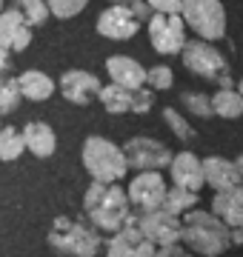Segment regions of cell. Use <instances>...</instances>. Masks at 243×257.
<instances>
[{
  "label": "cell",
  "mask_w": 243,
  "mask_h": 257,
  "mask_svg": "<svg viewBox=\"0 0 243 257\" xmlns=\"http://www.w3.org/2000/svg\"><path fill=\"white\" fill-rule=\"evenodd\" d=\"M152 257H195L189 248H183L180 243H172V246H158Z\"/></svg>",
  "instance_id": "obj_33"
},
{
  "label": "cell",
  "mask_w": 243,
  "mask_h": 257,
  "mask_svg": "<svg viewBox=\"0 0 243 257\" xmlns=\"http://www.w3.org/2000/svg\"><path fill=\"white\" fill-rule=\"evenodd\" d=\"M46 240L52 251L66 257H97V251L103 246L100 231L94 229L92 223L72 220V217H55Z\"/></svg>",
  "instance_id": "obj_3"
},
{
  "label": "cell",
  "mask_w": 243,
  "mask_h": 257,
  "mask_svg": "<svg viewBox=\"0 0 243 257\" xmlns=\"http://www.w3.org/2000/svg\"><path fill=\"white\" fill-rule=\"evenodd\" d=\"M180 240L197 257H220L232 246V229L220 217L203 209H189L180 214Z\"/></svg>",
  "instance_id": "obj_2"
},
{
  "label": "cell",
  "mask_w": 243,
  "mask_h": 257,
  "mask_svg": "<svg viewBox=\"0 0 243 257\" xmlns=\"http://www.w3.org/2000/svg\"><path fill=\"white\" fill-rule=\"evenodd\" d=\"M163 120H166V126L172 128V135H175L178 140H195V138H197L195 126H192V123H189V120L183 117L178 109L166 106V109H163Z\"/></svg>",
  "instance_id": "obj_27"
},
{
  "label": "cell",
  "mask_w": 243,
  "mask_h": 257,
  "mask_svg": "<svg viewBox=\"0 0 243 257\" xmlns=\"http://www.w3.org/2000/svg\"><path fill=\"white\" fill-rule=\"evenodd\" d=\"M80 157H83V169L92 175V180H100V183H120L129 172L123 149L114 146L112 140L97 138V135L86 138Z\"/></svg>",
  "instance_id": "obj_4"
},
{
  "label": "cell",
  "mask_w": 243,
  "mask_h": 257,
  "mask_svg": "<svg viewBox=\"0 0 243 257\" xmlns=\"http://www.w3.org/2000/svg\"><path fill=\"white\" fill-rule=\"evenodd\" d=\"M0 12H3V0H0Z\"/></svg>",
  "instance_id": "obj_40"
},
{
  "label": "cell",
  "mask_w": 243,
  "mask_h": 257,
  "mask_svg": "<svg viewBox=\"0 0 243 257\" xmlns=\"http://www.w3.org/2000/svg\"><path fill=\"white\" fill-rule=\"evenodd\" d=\"M20 138H23L26 152H32L35 157H52V155H55V149H57L55 128L49 126V123H40V120L26 123L23 132H20Z\"/></svg>",
  "instance_id": "obj_19"
},
{
  "label": "cell",
  "mask_w": 243,
  "mask_h": 257,
  "mask_svg": "<svg viewBox=\"0 0 243 257\" xmlns=\"http://www.w3.org/2000/svg\"><path fill=\"white\" fill-rule=\"evenodd\" d=\"M209 100H212L215 117H223V120L243 117V94L240 92H234V89H220V92H215Z\"/></svg>",
  "instance_id": "obj_21"
},
{
  "label": "cell",
  "mask_w": 243,
  "mask_h": 257,
  "mask_svg": "<svg viewBox=\"0 0 243 257\" xmlns=\"http://www.w3.org/2000/svg\"><path fill=\"white\" fill-rule=\"evenodd\" d=\"M120 149L126 157V166L135 172H160L172 163V152L155 138H132Z\"/></svg>",
  "instance_id": "obj_9"
},
{
  "label": "cell",
  "mask_w": 243,
  "mask_h": 257,
  "mask_svg": "<svg viewBox=\"0 0 243 257\" xmlns=\"http://www.w3.org/2000/svg\"><path fill=\"white\" fill-rule=\"evenodd\" d=\"M97 100L103 103V109L109 111V114H126V111H132V89H123L117 83H109V86H100Z\"/></svg>",
  "instance_id": "obj_22"
},
{
  "label": "cell",
  "mask_w": 243,
  "mask_h": 257,
  "mask_svg": "<svg viewBox=\"0 0 243 257\" xmlns=\"http://www.w3.org/2000/svg\"><path fill=\"white\" fill-rule=\"evenodd\" d=\"M232 243H243V226L232 229Z\"/></svg>",
  "instance_id": "obj_37"
},
{
  "label": "cell",
  "mask_w": 243,
  "mask_h": 257,
  "mask_svg": "<svg viewBox=\"0 0 243 257\" xmlns=\"http://www.w3.org/2000/svg\"><path fill=\"white\" fill-rule=\"evenodd\" d=\"M32 43V29L23 23L15 9L0 12V46L12 49V52H23Z\"/></svg>",
  "instance_id": "obj_17"
},
{
  "label": "cell",
  "mask_w": 243,
  "mask_h": 257,
  "mask_svg": "<svg viewBox=\"0 0 243 257\" xmlns=\"http://www.w3.org/2000/svg\"><path fill=\"white\" fill-rule=\"evenodd\" d=\"M129 9H132V15H135V18H138V20H141V23H143V20H149L152 18V15H149V6H146V0H132V3H129Z\"/></svg>",
  "instance_id": "obj_34"
},
{
  "label": "cell",
  "mask_w": 243,
  "mask_h": 257,
  "mask_svg": "<svg viewBox=\"0 0 243 257\" xmlns=\"http://www.w3.org/2000/svg\"><path fill=\"white\" fill-rule=\"evenodd\" d=\"M166 180L160 172H138L132 177L129 189H126V197L132 203V211L135 214H146V211H155L163 206V197H166Z\"/></svg>",
  "instance_id": "obj_8"
},
{
  "label": "cell",
  "mask_w": 243,
  "mask_h": 257,
  "mask_svg": "<svg viewBox=\"0 0 243 257\" xmlns=\"http://www.w3.org/2000/svg\"><path fill=\"white\" fill-rule=\"evenodd\" d=\"M237 92H240V94H243V80H240V83H237Z\"/></svg>",
  "instance_id": "obj_38"
},
{
  "label": "cell",
  "mask_w": 243,
  "mask_h": 257,
  "mask_svg": "<svg viewBox=\"0 0 243 257\" xmlns=\"http://www.w3.org/2000/svg\"><path fill=\"white\" fill-rule=\"evenodd\" d=\"M46 6H49V15H55L60 20H69L75 15H80L89 6V0H46Z\"/></svg>",
  "instance_id": "obj_29"
},
{
  "label": "cell",
  "mask_w": 243,
  "mask_h": 257,
  "mask_svg": "<svg viewBox=\"0 0 243 257\" xmlns=\"http://www.w3.org/2000/svg\"><path fill=\"white\" fill-rule=\"evenodd\" d=\"M180 3L183 0H146V6L160 15H180Z\"/></svg>",
  "instance_id": "obj_32"
},
{
  "label": "cell",
  "mask_w": 243,
  "mask_h": 257,
  "mask_svg": "<svg viewBox=\"0 0 243 257\" xmlns=\"http://www.w3.org/2000/svg\"><path fill=\"white\" fill-rule=\"evenodd\" d=\"M135 223L138 229L143 231V237L149 240L152 246H172V243H180V217L172 214L166 209H155L146 211V214H135Z\"/></svg>",
  "instance_id": "obj_10"
},
{
  "label": "cell",
  "mask_w": 243,
  "mask_h": 257,
  "mask_svg": "<svg viewBox=\"0 0 243 257\" xmlns=\"http://www.w3.org/2000/svg\"><path fill=\"white\" fill-rule=\"evenodd\" d=\"M234 163V172H237V180H240V186H243V155L237 157V160H232Z\"/></svg>",
  "instance_id": "obj_36"
},
{
  "label": "cell",
  "mask_w": 243,
  "mask_h": 257,
  "mask_svg": "<svg viewBox=\"0 0 243 257\" xmlns=\"http://www.w3.org/2000/svg\"><path fill=\"white\" fill-rule=\"evenodd\" d=\"M197 206V192H189V189H180V186H172L166 189V197H163V206L160 209L172 211V214H186L189 209Z\"/></svg>",
  "instance_id": "obj_23"
},
{
  "label": "cell",
  "mask_w": 243,
  "mask_h": 257,
  "mask_svg": "<svg viewBox=\"0 0 243 257\" xmlns=\"http://www.w3.org/2000/svg\"><path fill=\"white\" fill-rule=\"evenodd\" d=\"M15 12L23 18V23H26L29 29H32V26H40V23H46V18H49L46 0H18Z\"/></svg>",
  "instance_id": "obj_25"
},
{
  "label": "cell",
  "mask_w": 243,
  "mask_h": 257,
  "mask_svg": "<svg viewBox=\"0 0 243 257\" xmlns=\"http://www.w3.org/2000/svg\"><path fill=\"white\" fill-rule=\"evenodd\" d=\"M97 92H100V80L89 72L72 69V72H66L60 77V94L75 106H89L97 97Z\"/></svg>",
  "instance_id": "obj_13"
},
{
  "label": "cell",
  "mask_w": 243,
  "mask_h": 257,
  "mask_svg": "<svg viewBox=\"0 0 243 257\" xmlns=\"http://www.w3.org/2000/svg\"><path fill=\"white\" fill-rule=\"evenodd\" d=\"M106 72H109L112 83H117L123 89H141V86H146V69L135 57L112 55L106 60Z\"/></svg>",
  "instance_id": "obj_15"
},
{
  "label": "cell",
  "mask_w": 243,
  "mask_h": 257,
  "mask_svg": "<svg viewBox=\"0 0 243 257\" xmlns=\"http://www.w3.org/2000/svg\"><path fill=\"white\" fill-rule=\"evenodd\" d=\"M169 172H172V183L180 186V189H189V192H200L203 189V166H200V157L195 152H180V155H172V163H169Z\"/></svg>",
  "instance_id": "obj_14"
},
{
  "label": "cell",
  "mask_w": 243,
  "mask_h": 257,
  "mask_svg": "<svg viewBox=\"0 0 243 257\" xmlns=\"http://www.w3.org/2000/svg\"><path fill=\"white\" fill-rule=\"evenodd\" d=\"M83 211L94 229L106 231V234H114L126 223L135 220V211H132V203L126 197V189H120L117 183L94 180L83 194Z\"/></svg>",
  "instance_id": "obj_1"
},
{
  "label": "cell",
  "mask_w": 243,
  "mask_h": 257,
  "mask_svg": "<svg viewBox=\"0 0 243 257\" xmlns=\"http://www.w3.org/2000/svg\"><path fill=\"white\" fill-rule=\"evenodd\" d=\"M138 29H141V20L132 15L129 3H112L97 18V35L109 37V40H129L138 35Z\"/></svg>",
  "instance_id": "obj_11"
},
{
  "label": "cell",
  "mask_w": 243,
  "mask_h": 257,
  "mask_svg": "<svg viewBox=\"0 0 243 257\" xmlns=\"http://www.w3.org/2000/svg\"><path fill=\"white\" fill-rule=\"evenodd\" d=\"M180 57H183V66L189 72L197 77H206V80H217L220 74L229 72L226 57L215 46H209L206 40H186L180 49Z\"/></svg>",
  "instance_id": "obj_7"
},
{
  "label": "cell",
  "mask_w": 243,
  "mask_h": 257,
  "mask_svg": "<svg viewBox=\"0 0 243 257\" xmlns=\"http://www.w3.org/2000/svg\"><path fill=\"white\" fill-rule=\"evenodd\" d=\"M9 66H12V52L0 46V74H6V69H9Z\"/></svg>",
  "instance_id": "obj_35"
},
{
  "label": "cell",
  "mask_w": 243,
  "mask_h": 257,
  "mask_svg": "<svg viewBox=\"0 0 243 257\" xmlns=\"http://www.w3.org/2000/svg\"><path fill=\"white\" fill-rule=\"evenodd\" d=\"M155 246L143 237V231L138 229V223L132 220L123 229H117L106 243V257H152Z\"/></svg>",
  "instance_id": "obj_12"
},
{
  "label": "cell",
  "mask_w": 243,
  "mask_h": 257,
  "mask_svg": "<svg viewBox=\"0 0 243 257\" xmlns=\"http://www.w3.org/2000/svg\"><path fill=\"white\" fill-rule=\"evenodd\" d=\"M200 166H203V183L212 186L215 192H226L232 186H240L232 160H226L220 155H209L206 160H200Z\"/></svg>",
  "instance_id": "obj_18"
},
{
  "label": "cell",
  "mask_w": 243,
  "mask_h": 257,
  "mask_svg": "<svg viewBox=\"0 0 243 257\" xmlns=\"http://www.w3.org/2000/svg\"><path fill=\"white\" fill-rule=\"evenodd\" d=\"M152 106H155V92H149L146 86L132 89V111H135V114H146Z\"/></svg>",
  "instance_id": "obj_31"
},
{
  "label": "cell",
  "mask_w": 243,
  "mask_h": 257,
  "mask_svg": "<svg viewBox=\"0 0 243 257\" xmlns=\"http://www.w3.org/2000/svg\"><path fill=\"white\" fill-rule=\"evenodd\" d=\"M112 3H132V0H112Z\"/></svg>",
  "instance_id": "obj_39"
},
{
  "label": "cell",
  "mask_w": 243,
  "mask_h": 257,
  "mask_svg": "<svg viewBox=\"0 0 243 257\" xmlns=\"http://www.w3.org/2000/svg\"><path fill=\"white\" fill-rule=\"evenodd\" d=\"M180 18L189 29H195L200 40L212 43L226 35V9L220 0H183Z\"/></svg>",
  "instance_id": "obj_5"
},
{
  "label": "cell",
  "mask_w": 243,
  "mask_h": 257,
  "mask_svg": "<svg viewBox=\"0 0 243 257\" xmlns=\"http://www.w3.org/2000/svg\"><path fill=\"white\" fill-rule=\"evenodd\" d=\"M146 83L155 92H166V89L175 86V74H172L169 66H152V69H146Z\"/></svg>",
  "instance_id": "obj_30"
},
{
  "label": "cell",
  "mask_w": 243,
  "mask_h": 257,
  "mask_svg": "<svg viewBox=\"0 0 243 257\" xmlns=\"http://www.w3.org/2000/svg\"><path fill=\"white\" fill-rule=\"evenodd\" d=\"M180 100H183V106L189 109V114H195V117H215V111H212V100L206 97V92H183L180 94Z\"/></svg>",
  "instance_id": "obj_28"
},
{
  "label": "cell",
  "mask_w": 243,
  "mask_h": 257,
  "mask_svg": "<svg viewBox=\"0 0 243 257\" xmlns=\"http://www.w3.org/2000/svg\"><path fill=\"white\" fill-rule=\"evenodd\" d=\"M212 214L220 217L229 229L243 226V186H232L226 192H215V197H212Z\"/></svg>",
  "instance_id": "obj_16"
},
{
  "label": "cell",
  "mask_w": 243,
  "mask_h": 257,
  "mask_svg": "<svg viewBox=\"0 0 243 257\" xmlns=\"http://www.w3.org/2000/svg\"><path fill=\"white\" fill-rule=\"evenodd\" d=\"M23 152H26V146H23V138H20L18 128L15 126L0 128V160H3V163H12V160H18Z\"/></svg>",
  "instance_id": "obj_24"
},
{
  "label": "cell",
  "mask_w": 243,
  "mask_h": 257,
  "mask_svg": "<svg viewBox=\"0 0 243 257\" xmlns=\"http://www.w3.org/2000/svg\"><path fill=\"white\" fill-rule=\"evenodd\" d=\"M18 89L26 100H49L55 94V80L49 77L46 72H38V69H29L18 77Z\"/></svg>",
  "instance_id": "obj_20"
},
{
  "label": "cell",
  "mask_w": 243,
  "mask_h": 257,
  "mask_svg": "<svg viewBox=\"0 0 243 257\" xmlns=\"http://www.w3.org/2000/svg\"><path fill=\"white\" fill-rule=\"evenodd\" d=\"M149 23V40L152 49L158 55H180V49L186 43V23L180 15H160L152 12Z\"/></svg>",
  "instance_id": "obj_6"
},
{
  "label": "cell",
  "mask_w": 243,
  "mask_h": 257,
  "mask_svg": "<svg viewBox=\"0 0 243 257\" xmlns=\"http://www.w3.org/2000/svg\"><path fill=\"white\" fill-rule=\"evenodd\" d=\"M23 100V94L18 89V77H9V74H0V114H9L15 111Z\"/></svg>",
  "instance_id": "obj_26"
}]
</instances>
